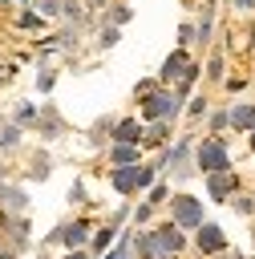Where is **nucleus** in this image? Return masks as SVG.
I'll list each match as a JSON object with an SVG mask.
<instances>
[{
	"mask_svg": "<svg viewBox=\"0 0 255 259\" xmlns=\"http://www.w3.org/2000/svg\"><path fill=\"white\" fill-rule=\"evenodd\" d=\"M198 166H202L206 174H223V170H227V150H223L219 142H202V146H198Z\"/></svg>",
	"mask_w": 255,
	"mask_h": 259,
	"instance_id": "nucleus-1",
	"label": "nucleus"
},
{
	"mask_svg": "<svg viewBox=\"0 0 255 259\" xmlns=\"http://www.w3.org/2000/svg\"><path fill=\"white\" fill-rule=\"evenodd\" d=\"M174 227H202V206L186 194L174 198Z\"/></svg>",
	"mask_w": 255,
	"mask_h": 259,
	"instance_id": "nucleus-2",
	"label": "nucleus"
},
{
	"mask_svg": "<svg viewBox=\"0 0 255 259\" xmlns=\"http://www.w3.org/2000/svg\"><path fill=\"white\" fill-rule=\"evenodd\" d=\"M146 182H150V170H117L113 174L117 190H134V186H146Z\"/></svg>",
	"mask_w": 255,
	"mask_h": 259,
	"instance_id": "nucleus-3",
	"label": "nucleus"
},
{
	"mask_svg": "<svg viewBox=\"0 0 255 259\" xmlns=\"http://www.w3.org/2000/svg\"><path fill=\"white\" fill-rule=\"evenodd\" d=\"M198 247H202V251H223V231L202 223V231H198Z\"/></svg>",
	"mask_w": 255,
	"mask_h": 259,
	"instance_id": "nucleus-4",
	"label": "nucleus"
},
{
	"mask_svg": "<svg viewBox=\"0 0 255 259\" xmlns=\"http://www.w3.org/2000/svg\"><path fill=\"white\" fill-rule=\"evenodd\" d=\"M170 109H174L170 97H150V101H146V117H162V113H170Z\"/></svg>",
	"mask_w": 255,
	"mask_h": 259,
	"instance_id": "nucleus-5",
	"label": "nucleus"
},
{
	"mask_svg": "<svg viewBox=\"0 0 255 259\" xmlns=\"http://www.w3.org/2000/svg\"><path fill=\"white\" fill-rule=\"evenodd\" d=\"M231 121H235L239 130H255V105H243V109H235V113H231Z\"/></svg>",
	"mask_w": 255,
	"mask_h": 259,
	"instance_id": "nucleus-6",
	"label": "nucleus"
},
{
	"mask_svg": "<svg viewBox=\"0 0 255 259\" xmlns=\"http://www.w3.org/2000/svg\"><path fill=\"white\" fill-rule=\"evenodd\" d=\"M113 134H117V142H138V134H142V130H138V121H121Z\"/></svg>",
	"mask_w": 255,
	"mask_h": 259,
	"instance_id": "nucleus-7",
	"label": "nucleus"
},
{
	"mask_svg": "<svg viewBox=\"0 0 255 259\" xmlns=\"http://www.w3.org/2000/svg\"><path fill=\"white\" fill-rule=\"evenodd\" d=\"M182 65H186V57H182V53H174V57L166 61V69H162V77H166V81H170V77H178V73H182Z\"/></svg>",
	"mask_w": 255,
	"mask_h": 259,
	"instance_id": "nucleus-8",
	"label": "nucleus"
},
{
	"mask_svg": "<svg viewBox=\"0 0 255 259\" xmlns=\"http://www.w3.org/2000/svg\"><path fill=\"white\" fill-rule=\"evenodd\" d=\"M158 243H162L166 251H178V247H182V235H178V231H158Z\"/></svg>",
	"mask_w": 255,
	"mask_h": 259,
	"instance_id": "nucleus-9",
	"label": "nucleus"
},
{
	"mask_svg": "<svg viewBox=\"0 0 255 259\" xmlns=\"http://www.w3.org/2000/svg\"><path fill=\"white\" fill-rule=\"evenodd\" d=\"M81 239H85V223H73V227L65 231V243L73 247V243H81Z\"/></svg>",
	"mask_w": 255,
	"mask_h": 259,
	"instance_id": "nucleus-10",
	"label": "nucleus"
},
{
	"mask_svg": "<svg viewBox=\"0 0 255 259\" xmlns=\"http://www.w3.org/2000/svg\"><path fill=\"white\" fill-rule=\"evenodd\" d=\"M113 162H117V166H130V162H134V150H130V146H117V150H113Z\"/></svg>",
	"mask_w": 255,
	"mask_h": 259,
	"instance_id": "nucleus-11",
	"label": "nucleus"
},
{
	"mask_svg": "<svg viewBox=\"0 0 255 259\" xmlns=\"http://www.w3.org/2000/svg\"><path fill=\"white\" fill-rule=\"evenodd\" d=\"M227 186H231V182H227V178H210V190H215V194H223V190H227Z\"/></svg>",
	"mask_w": 255,
	"mask_h": 259,
	"instance_id": "nucleus-12",
	"label": "nucleus"
},
{
	"mask_svg": "<svg viewBox=\"0 0 255 259\" xmlns=\"http://www.w3.org/2000/svg\"><path fill=\"white\" fill-rule=\"evenodd\" d=\"M69 259H85V255H81V251H73V255H69Z\"/></svg>",
	"mask_w": 255,
	"mask_h": 259,
	"instance_id": "nucleus-13",
	"label": "nucleus"
},
{
	"mask_svg": "<svg viewBox=\"0 0 255 259\" xmlns=\"http://www.w3.org/2000/svg\"><path fill=\"white\" fill-rule=\"evenodd\" d=\"M158 259H170V255H158Z\"/></svg>",
	"mask_w": 255,
	"mask_h": 259,
	"instance_id": "nucleus-14",
	"label": "nucleus"
},
{
	"mask_svg": "<svg viewBox=\"0 0 255 259\" xmlns=\"http://www.w3.org/2000/svg\"><path fill=\"white\" fill-rule=\"evenodd\" d=\"M251 142H255V134H251Z\"/></svg>",
	"mask_w": 255,
	"mask_h": 259,
	"instance_id": "nucleus-15",
	"label": "nucleus"
}]
</instances>
